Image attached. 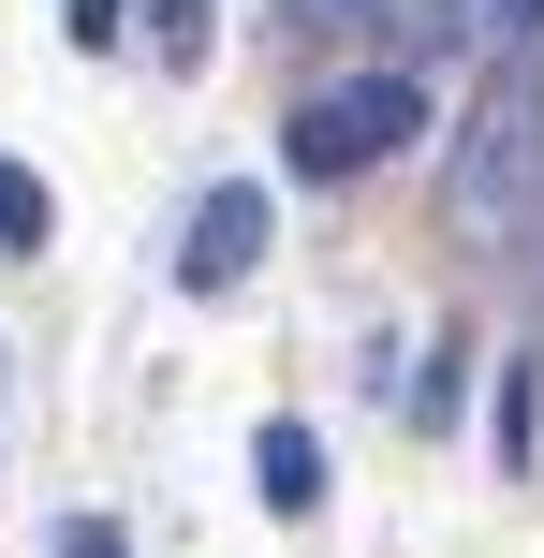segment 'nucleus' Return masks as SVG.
<instances>
[{
  "instance_id": "0eeeda50",
  "label": "nucleus",
  "mask_w": 544,
  "mask_h": 558,
  "mask_svg": "<svg viewBox=\"0 0 544 558\" xmlns=\"http://www.w3.org/2000/svg\"><path fill=\"white\" fill-rule=\"evenodd\" d=\"M133 15H147V45H162L177 74H192V59H206V0H133Z\"/></svg>"
},
{
  "instance_id": "f03ea898",
  "label": "nucleus",
  "mask_w": 544,
  "mask_h": 558,
  "mask_svg": "<svg viewBox=\"0 0 544 558\" xmlns=\"http://www.w3.org/2000/svg\"><path fill=\"white\" fill-rule=\"evenodd\" d=\"M412 133H427V88H412V74H339V88H310V104L280 118V162L324 192V177H368V162H398Z\"/></svg>"
},
{
  "instance_id": "f257e3e1",
  "label": "nucleus",
  "mask_w": 544,
  "mask_h": 558,
  "mask_svg": "<svg viewBox=\"0 0 544 558\" xmlns=\"http://www.w3.org/2000/svg\"><path fill=\"white\" fill-rule=\"evenodd\" d=\"M530 206H544V29L500 45V74L471 88V133H457V221L516 235Z\"/></svg>"
},
{
  "instance_id": "1a4fd4ad",
  "label": "nucleus",
  "mask_w": 544,
  "mask_h": 558,
  "mask_svg": "<svg viewBox=\"0 0 544 558\" xmlns=\"http://www.w3.org/2000/svg\"><path fill=\"white\" fill-rule=\"evenodd\" d=\"M59 29H74V45H118V29H133V0H59Z\"/></svg>"
},
{
  "instance_id": "39448f33",
  "label": "nucleus",
  "mask_w": 544,
  "mask_h": 558,
  "mask_svg": "<svg viewBox=\"0 0 544 558\" xmlns=\"http://www.w3.org/2000/svg\"><path fill=\"white\" fill-rule=\"evenodd\" d=\"M45 221H59V206H45V177H29V162H0V251H45Z\"/></svg>"
},
{
  "instance_id": "9d476101",
  "label": "nucleus",
  "mask_w": 544,
  "mask_h": 558,
  "mask_svg": "<svg viewBox=\"0 0 544 558\" xmlns=\"http://www.w3.org/2000/svg\"><path fill=\"white\" fill-rule=\"evenodd\" d=\"M280 15H294V29H368L383 0H280Z\"/></svg>"
},
{
  "instance_id": "423d86ee",
  "label": "nucleus",
  "mask_w": 544,
  "mask_h": 558,
  "mask_svg": "<svg viewBox=\"0 0 544 558\" xmlns=\"http://www.w3.org/2000/svg\"><path fill=\"white\" fill-rule=\"evenodd\" d=\"M442 15H457V45H530L544 0H442Z\"/></svg>"
},
{
  "instance_id": "7ed1b4c3",
  "label": "nucleus",
  "mask_w": 544,
  "mask_h": 558,
  "mask_svg": "<svg viewBox=\"0 0 544 558\" xmlns=\"http://www.w3.org/2000/svg\"><path fill=\"white\" fill-rule=\"evenodd\" d=\"M251 265H265V192L235 177V192H206V206H192V235H177V279H192V294H235Z\"/></svg>"
},
{
  "instance_id": "6e6552de",
  "label": "nucleus",
  "mask_w": 544,
  "mask_h": 558,
  "mask_svg": "<svg viewBox=\"0 0 544 558\" xmlns=\"http://www.w3.org/2000/svg\"><path fill=\"white\" fill-rule=\"evenodd\" d=\"M59 558H133V530L118 514H59Z\"/></svg>"
},
{
  "instance_id": "20e7f679",
  "label": "nucleus",
  "mask_w": 544,
  "mask_h": 558,
  "mask_svg": "<svg viewBox=\"0 0 544 558\" xmlns=\"http://www.w3.org/2000/svg\"><path fill=\"white\" fill-rule=\"evenodd\" d=\"M251 485H265V514H324V441H310V426H251Z\"/></svg>"
}]
</instances>
